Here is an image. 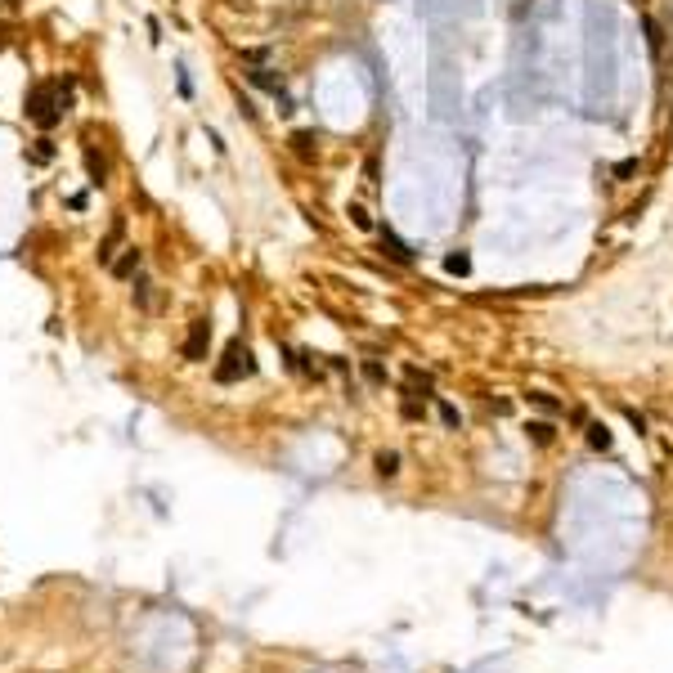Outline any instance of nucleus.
<instances>
[{
  "mask_svg": "<svg viewBox=\"0 0 673 673\" xmlns=\"http://www.w3.org/2000/svg\"><path fill=\"white\" fill-rule=\"evenodd\" d=\"M256 373V359L242 341H229L225 346V359L216 364V382H238V377H252Z\"/></svg>",
  "mask_w": 673,
  "mask_h": 673,
  "instance_id": "obj_1",
  "label": "nucleus"
},
{
  "mask_svg": "<svg viewBox=\"0 0 673 673\" xmlns=\"http://www.w3.org/2000/svg\"><path fill=\"white\" fill-rule=\"evenodd\" d=\"M27 117H32L41 130H50L54 121L63 117V108H58V99H54V90H50V85H36V90L27 94Z\"/></svg>",
  "mask_w": 673,
  "mask_h": 673,
  "instance_id": "obj_2",
  "label": "nucleus"
},
{
  "mask_svg": "<svg viewBox=\"0 0 673 673\" xmlns=\"http://www.w3.org/2000/svg\"><path fill=\"white\" fill-rule=\"evenodd\" d=\"M206 346H211V323L206 319H193L189 323V337H185V359H206Z\"/></svg>",
  "mask_w": 673,
  "mask_h": 673,
  "instance_id": "obj_3",
  "label": "nucleus"
},
{
  "mask_svg": "<svg viewBox=\"0 0 673 673\" xmlns=\"http://www.w3.org/2000/svg\"><path fill=\"white\" fill-rule=\"evenodd\" d=\"M121 238H126V225H121V216H117L113 225H108V234L99 238V252H94V256H99V265H104V269L117 261V252H121Z\"/></svg>",
  "mask_w": 673,
  "mask_h": 673,
  "instance_id": "obj_4",
  "label": "nucleus"
},
{
  "mask_svg": "<svg viewBox=\"0 0 673 673\" xmlns=\"http://www.w3.org/2000/svg\"><path fill=\"white\" fill-rule=\"evenodd\" d=\"M377 238H382V252H386V256H390V261H395V265H413V247H409V242H400V238L390 234L386 225L377 229Z\"/></svg>",
  "mask_w": 673,
  "mask_h": 673,
  "instance_id": "obj_5",
  "label": "nucleus"
},
{
  "mask_svg": "<svg viewBox=\"0 0 673 673\" xmlns=\"http://www.w3.org/2000/svg\"><path fill=\"white\" fill-rule=\"evenodd\" d=\"M140 265H144V256H140V247H121V256H117V261L108 265V269H113L117 278H135V274H140Z\"/></svg>",
  "mask_w": 673,
  "mask_h": 673,
  "instance_id": "obj_6",
  "label": "nucleus"
},
{
  "mask_svg": "<svg viewBox=\"0 0 673 673\" xmlns=\"http://www.w3.org/2000/svg\"><path fill=\"white\" fill-rule=\"evenodd\" d=\"M85 175H90V185H104V180H108V162H104V153L85 149Z\"/></svg>",
  "mask_w": 673,
  "mask_h": 673,
  "instance_id": "obj_7",
  "label": "nucleus"
},
{
  "mask_svg": "<svg viewBox=\"0 0 673 673\" xmlns=\"http://www.w3.org/2000/svg\"><path fill=\"white\" fill-rule=\"evenodd\" d=\"M247 81H252V85H261V90H274V94H283V77H274L269 68H252V72H247Z\"/></svg>",
  "mask_w": 673,
  "mask_h": 673,
  "instance_id": "obj_8",
  "label": "nucleus"
},
{
  "mask_svg": "<svg viewBox=\"0 0 673 673\" xmlns=\"http://www.w3.org/2000/svg\"><path fill=\"white\" fill-rule=\"evenodd\" d=\"M525 436H530L534 445H552V440H557L552 422H525Z\"/></svg>",
  "mask_w": 673,
  "mask_h": 673,
  "instance_id": "obj_9",
  "label": "nucleus"
},
{
  "mask_svg": "<svg viewBox=\"0 0 673 673\" xmlns=\"http://www.w3.org/2000/svg\"><path fill=\"white\" fill-rule=\"evenodd\" d=\"M588 445L597 449V454H606V449H610V426L606 422H593L588 426Z\"/></svg>",
  "mask_w": 673,
  "mask_h": 673,
  "instance_id": "obj_10",
  "label": "nucleus"
},
{
  "mask_svg": "<svg viewBox=\"0 0 673 673\" xmlns=\"http://www.w3.org/2000/svg\"><path fill=\"white\" fill-rule=\"evenodd\" d=\"M135 305H140V310H153V283L144 274H135Z\"/></svg>",
  "mask_w": 673,
  "mask_h": 673,
  "instance_id": "obj_11",
  "label": "nucleus"
},
{
  "mask_svg": "<svg viewBox=\"0 0 673 673\" xmlns=\"http://www.w3.org/2000/svg\"><path fill=\"white\" fill-rule=\"evenodd\" d=\"M525 400H530V404H534V409H543V413H548V418H557V413H561V404H557L552 395H548V390H530V395H525Z\"/></svg>",
  "mask_w": 673,
  "mask_h": 673,
  "instance_id": "obj_12",
  "label": "nucleus"
},
{
  "mask_svg": "<svg viewBox=\"0 0 673 673\" xmlns=\"http://www.w3.org/2000/svg\"><path fill=\"white\" fill-rule=\"evenodd\" d=\"M395 471H400V454H395V449H382V454H377V476H386V481H390Z\"/></svg>",
  "mask_w": 673,
  "mask_h": 673,
  "instance_id": "obj_13",
  "label": "nucleus"
},
{
  "mask_svg": "<svg viewBox=\"0 0 673 673\" xmlns=\"http://www.w3.org/2000/svg\"><path fill=\"white\" fill-rule=\"evenodd\" d=\"M445 269H449V274H471V256L467 252H449L445 256Z\"/></svg>",
  "mask_w": 673,
  "mask_h": 673,
  "instance_id": "obj_14",
  "label": "nucleus"
},
{
  "mask_svg": "<svg viewBox=\"0 0 673 673\" xmlns=\"http://www.w3.org/2000/svg\"><path fill=\"white\" fill-rule=\"evenodd\" d=\"M364 377H369L373 386H382V382H386V369H382L377 359H364Z\"/></svg>",
  "mask_w": 673,
  "mask_h": 673,
  "instance_id": "obj_15",
  "label": "nucleus"
},
{
  "mask_svg": "<svg viewBox=\"0 0 673 673\" xmlns=\"http://www.w3.org/2000/svg\"><path fill=\"white\" fill-rule=\"evenodd\" d=\"M292 144H297V153H301V157H310V153H314V149H310V144H314V135H310V130H297V135H292Z\"/></svg>",
  "mask_w": 673,
  "mask_h": 673,
  "instance_id": "obj_16",
  "label": "nucleus"
},
{
  "mask_svg": "<svg viewBox=\"0 0 673 673\" xmlns=\"http://www.w3.org/2000/svg\"><path fill=\"white\" fill-rule=\"evenodd\" d=\"M350 220H354V225H359V229H377V225H373V216L364 211L359 202H350Z\"/></svg>",
  "mask_w": 673,
  "mask_h": 673,
  "instance_id": "obj_17",
  "label": "nucleus"
},
{
  "mask_svg": "<svg viewBox=\"0 0 673 673\" xmlns=\"http://www.w3.org/2000/svg\"><path fill=\"white\" fill-rule=\"evenodd\" d=\"M54 157V144L50 140H36V149H32V162H50Z\"/></svg>",
  "mask_w": 673,
  "mask_h": 673,
  "instance_id": "obj_18",
  "label": "nucleus"
},
{
  "mask_svg": "<svg viewBox=\"0 0 673 673\" xmlns=\"http://www.w3.org/2000/svg\"><path fill=\"white\" fill-rule=\"evenodd\" d=\"M440 422H445V426H458V409H454V404H440Z\"/></svg>",
  "mask_w": 673,
  "mask_h": 673,
  "instance_id": "obj_19",
  "label": "nucleus"
},
{
  "mask_svg": "<svg viewBox=\"0 0 673 673\" xmlns=\"http://www.w3.org/2000/svg\"><path fill=\"white\" fill-rule=\"evenodd\" d=\"M624 418H629L633 426H638V431H646V418H642V413H638V409H624Z\"/></svg>",
  "mask_w": 673,
  "mask_h": 673,
  "instance_id": "obj_20",
  "label": "nucleus"
}]
</instances>
